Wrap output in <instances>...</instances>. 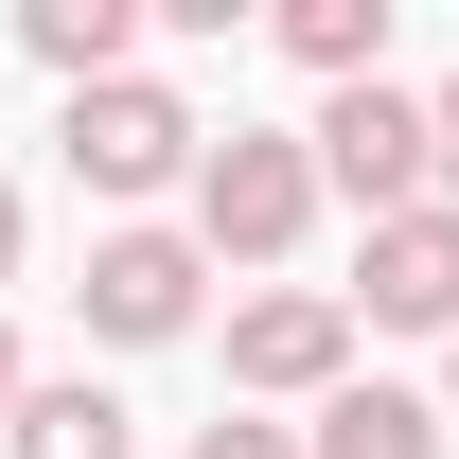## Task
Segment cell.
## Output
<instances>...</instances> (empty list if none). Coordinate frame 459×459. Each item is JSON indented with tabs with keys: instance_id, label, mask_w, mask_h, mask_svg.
Listing matches in <instances>:
<instances>
[{
	"instance_id": "obj_1",
	"label": "cell",
	"mask_w": 459,
	"mask_h": 459,
	"mask_svg": "<svg viewBox=\"0 0 459 459\" xmlns=\"http://www.w3.org/2000/svg\"><path fill=\"white\" fill-rule=\"evenodd\" d=\"M300 230H318V160H300L283 124L195 142V265H283Z\"/></svg>"
},
{
	"instance_id": "obj_2",
	"label": "cell",
	"mask_w": 459,
	"mask_h": 459,
	"mask_svg": "<svg viewBox=\"0 0 459 459\" xmlns=\"http://www.w3.org/2000/svg\"><path fill=\"white\" fill-rule=\"evenodd\" d=\"M71 177H89V195H124V230H142V195H195V142H212V124L177 107L160 71H107V89H71Z\"/></svg>"
},
{
	"instance_id": "obj_3",
	"label": "cell",
	"mask_w": 459,
	"mask_h": 459,
	"mask_svg": "<svg viewBox=\"0 0 459 459\" xmlns=\"http://www.w3.org/2000/svg\"><path fill=\"white\" fill-rule=\"evenodd\" d=\"M230 389H247V406H318V389H353V300H336V283L230 300Z\"/></svg>"
},
{
	"instance_id": "obj_4",
	"label": "cell",
	"mask_w": 459,
	"mask_h": 459,
	"mask_svg": "<svg viewBox=\"0 0 459 459\" xmlns=\"http://www.w3.org/2000/svg\"><path fill=\"white\" fill-rule=\"evenodd\" d=\"M300 160H318V195H353V212H424V89H336V107L300 124Z\"/></svg>"
},
{
	"instance_id": "obj_5",
	"label": "cell",
	"mask_w": 459,
	"mask_h": 459,
	"mask_svg": "<svg viewBox=\"0 0 459 459\" xmlns=\"http://www.w3.org/2000/svg\"><path fill=\"white\" fill-rule=\"evenodd\" d=\"M353 318H389V336H459V212L424 195V212H371V247H353Z\"/></svg>"
},
{
	"instance_id": "obj_6",
	"label": "cell",
	"mask_w": 459,
	"mask_h": 459,
	"mask_svg": "<svg viewBox=\"0 0 459 459\" xmlns=\"http://www.w3.org/2000/svg\"><path fill=\"white\" fill-rule=\"evenodd\" d=\"M195 283H212V265H195V230H107L71 300H89V336L160 353V336H195Z\"/></svg>"
},
{
	"instance_id": "obj_7",
	"label": "cell",
	"mask_w": 459,
	"mask_h": 459,
	"mask_svg": "<svg viewBox=\"0 0 459 459\" xmlns=\"http://www.w3.org/2000/svg\"><path fill=\"white\" fill-rule=\"evenodd\" d=\"M300 459H442V406H424V389H318Z\"/></svg>"
},
{
	"instance_id": "obj_8",
	"label": "cell",
	"mask_w": 459,
	"mask_h": 459,
	"mask_svg": "<svg viewBox=\"0 0 459 459\" xmlns=\"http://www.w3.org/2000/svg\"><path fill=\"white\" fill-rule=\"evenodd\" d=\"M18 36H36V71L107 89V71H142V0H18Z\"/></svg>"
},
{
	"instance_id": "obj_9",
	"label": "cell",
	"mask_w": 459,
	"mask_h": 459,
	"mask_svg": "<svg viewBox=\"0 0 459 459\" xmlns=\"http://www.w3.org/2000/svg\"><path fill=\"white\" fill-rule=\"evenodd\" d=\"M283 54L318 71V89H371V71H389V0H283Z\"/></svg>"
},
{
	"instance_id": "obj_10",
	"label": "cell",
	"mask_w": 459,
	"mask_h": 459,
	"mask_svg": "<svg viewBox=\"0 0 459 459\" xmlns=\"http://www.w3.org/2000/svg\"><path fill=\"white\" fill-rule=\"evenodd\" d=\"M0 459H124V406L71 371V389H18V424H0Z\"/></svg>"
},
{
	"instance_id": "obj_11",
	"label": "cell",
	"mask_w": 459,
	"mask_h": 459,
	"mask_svg": "<svg viewBox=\"0 0 459 459\" xmlns=\"http://www.w3.org/2000/svg\"><path fill=\"white\" fill-rule=\"evenodd\" d=\"M195 459H300V424H247L230 406V424H195Z\"/></svg>"
},
{
	"instance_id": "obj_12",
	"label": "cell",
	"mask_w": 459,
	"mask_h": 459,
	"mask_svg": "<svg viewBox=\"0 0 459 459\" xmlns=\"http://www.w3.org/2000/svg\"><path fill=\"white\" fill-rule=\"evenodd\" d=\"M424 195H442V212H459V89H442V107H424Z\"/></svg>"
},
{
	"instance_id": "obj_13",
	"label": "cell",
	"mask_w": 459,
	"mask_h": 459,
	"mask_svg": "<svg viewBox=\"0 0 459 459\" xmlns=\"http://www.w3.org/2000/svg\"><path fill=\"white\" fill-rule=\"evenodd\" d=\"M0 283H18V177H0Z\"/></svg>"
},
{
	"instance_id": "obj_14",
	"label": "cell",
	"mask_w": 459,
	"mask_h": 459,
	"mask_svg": "<svg viewBox=\"0 0 459 459\" xmlns=\"http://www.w3.org/2000/svg\"><path fill=\"white\" fill-rule=\"evenodd\" d=\"M18 389H36V371H18V336H0V424H18Z\"/></svg>"
}]
</instances>
